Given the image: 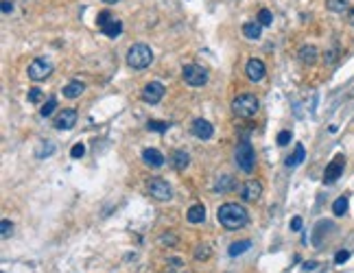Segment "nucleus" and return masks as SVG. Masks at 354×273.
Listing matches in <instances>:
<instances>
[{
	"label": "nucleus",
	"instance_id": "nucleus-1",
	"mask_svg": "<svg viewBox=\"0 0 354 273\" xmlns=\"http://www.w3.org/2000/svg\"><path fill=\"white\" fill-rule=\"evenodd\" d=\"M216 219H219V223L229 232L245 228L247 221H249L247 210L239 203H223L219 208V212H216Z\"/></svg>",
	"mask_w": 354,
	"mask_h": 273
},
{
	"label": "nucleus",
	"instance_id": "nucleus-2",
	"mask_svg": "<svg viewBox=\"0 0 354 273\" xmlns=\"http://www.w3.org/2000/svg\"><path fill=\"white\" fill-rule=\"evenodd\" d=\"M153 62V50L147 44H134L127 50V66L134 70H144Z\"/></svg>",
	"mask_w": 354,
	"mask_h": 273
},
{
	"label": "nucleus",
	"instance_id": "nucleus-3",
	"mask_svg": "<svg viewBox=\"0 0 354 273\" xmlns=\"http://www.w3.org/2000/svg\"><path fill=\"white\" fill-rule=\"evenodd\" d=\"M260 110V103L254 94H239L232 101V112L239 118H252Z\"/></svg>",
	"mask_w": 354,
	"mask_h": 273
},
{
	"label": "nucleus",
	"instance_id": "nucleus-4",
	"mask_svg": "<svg viewBox=\"0 0 354 273\" xmlns=\"http://www.w3.org/2000/svg\"><path fill=\"white\" fill-rule=\"evenodd\" d=\"M236 164L243 173H252L254 171V164H256V153H254V146L249 140H241L239 146H236Z\"/></svg>",
	"mask_w": 354,
	"mask_h": 273
},
{
	"label": "nucleus",
	"instance_id": "nucleus-5",
	"mask_svg": "<svg viewBox=\"0 0 354 273\" xmlns=\"http://www.w3.org/2000/svg\"><path fill=\"white\" fill-rule=\"evenodd\" d=\"M182 77H184V81L188 85H193V88H201V85L208 83V70L199 64H186L182 68Z\"/></svg>",
	"mask_w": 354,
	"mask_h": 273
},
{
	"label": "nucleus",
	"instance_id": "nucleus-6",
	"mask_svg": "<svg viewBox=\"0 0 354 273\" xmlns=\"http://www.w3.org/2000/svg\"><path fill=\"white\" fill-rule=\"evenodd\" d=\"M96 24H98V29L103 31V35H107L111 39L118 37L123 33V22H121V20H116L109 11H101V13H98Z\"/></svg>",
	"mask_w": 354,
	"mask_h": 273
},
{
	"label": "nucleus",
	"instance_id": "nucleus-7",
	"mask_svg": "<svg viewBox=\"0 0 354 273\" xmlns=\"http://www.w3.org/2000/svg\"><path fill=\"white\" fill-rule=\"evenodd\" d=\"M147 190H149L151 197L157 199V201H170V199H173V188H170V184L166 182V179H162V177L149 179Z\"/></svg>",
	"mask_w": 354,
	"mask_h": 273
},
{
	"label": "nucleus",
	"instance_id": "nucleus-8",
	"mask_svg": "<svg viewBox=\"0 0 354 273\" xmlns=\"http://www.w3.org/2000/svg\"><path fill=\"white\" fill-rule=\"evenodd\" d=\"M29 79L31 81H44V79H48L50 77V72H52V64L48 62V59H44V57H37V59H33V62L29 64Z\"/></svg>",
	"mask_w": 354,
	"mask_h": 273
},
{
	"label": "nucleus",
	"instance_id": "nucleus-9",
	"mask_svg": "<svg viewBox=\"0 0 354 273\" xmlns=\"http://www.w3.org/2000/svg\"><path fill=\"white\" fill-rule=\"evenodd\" d=\"M343 169H345V157H343V155H334L332 162L326 166L324 184H334L341 175H343Z\"/></svg>",
	"mask_w": 354,
	"mask_h": 273
},
{
	"label": "nucleus",
	"instance_id": "nucleus-10",
	"mask_svg": "<svg viewBox=\"0 0 354 273\" xmlns=\"http://www.w3.org/2000/svg\"><path fill=\"white\" fill-rule=\"evenodd\" d=\"M262 195V184L256 179H247L245 184H241V199L247 203H256Z\"/></svg>",
	"mask_w": 354,
	"mask_h": 273
},
{
	"label": "nucleus",
	"instance_id": "nucleus-11",
	"mask_svg": "<svg viewBox=\"0 0 354 273\" xmlns=\"http://www.w3.org/2000/svg\"><path fill=\"white\" fill-rule=\"evenodd\" d=\"M164 92H166V90H164V85L160 81H151V83H147L142 88V101L155 105V103H160L164 98Z\"/></svg>",
	"mask_w": 354,
	"mask_h": 273
},
{
	"label": "nucleus",
	"instance_id": "nucleus-12",
	"mask_svg": "<svg viewBox=\"0 0 354 273\" xmlns=\"http://www.w3.org/2000/svg\"><path fill=\"white\" fill-rule=\"evenodd\" d=\"M245 75H247V79L249 81H254V83H258V81H262L265 79V75H267V66L260 62V59H249L247 62V66H245Z\"/></svg>",
	"mask_w": 354,
	"mask_h": 273
},
{
	"label": "nucleus",
	"instance_id": "nucleus-13",
	"mask_svg": "<svg viewBox=\"0 0 354 273\" xmlns=\"http://www.w3.org/2000/svg\"><path fill=\"white\" fill-rule=\"evenodd\" d=\"M75 123H77V112L75 110H64L55 116V129H59V131L72 129Z\"/></svg>",
	"mask_w": 354,
	"mask_h": 273
},
{
	"label": "nucleus",
	"instance_id": "nucleus-14",
	"mask_svg": "<svg viewBox=\"0 0 354 273\" xmlns=\"http://www.w3.org/2000/svg\"><path fill=\"white\" fill-rule=\"evenodd\" d=\"M193 134L199 140H210L214 134V127H212V123L206 121V118H197L193 123Z\"/></svg>",
	"mask_w": 354,
	"mask_h": 273
},
{
	"label": "nucleus",
	"instance_id": "nucleus-15",
	"mask_svg": "<svg viewBox=\"0 0 354 273\" xmlns=\"http://www.w3.org/2000/svg\"><path fill=\"white\" fill-rule=\"evenodd\" d=\"M142 159L144 164L151 166V169H160V166L164 164V155L157 149H144L142 151Z\"/></svg>",
	"mask_w": 354,
	"mask_h": 273
},
{
	"label": "nucleus",
	"instance_id": "nucleus-16",
	"mask_svg": "<svg viewBox=\"0 0 354 273\" xmlns=\"http://www.w3.org/2000/svg\"><path fill=\"white\" fill-rule=\"evenodd\" d=\"M304 157H306V149H304V144H295V151L284 159L286 169H295V166H300L302 162H304Z\"/></svg>",
	"mask_w": 354,
	"mask_h": 273
},
{
	"label": "nucleus",
	"instance_id": "nucleus-17",
	"mask_svg": "<svg viewBox=\"0 0 354 273\" xmlns=\"http://www.w3.org/2000/svg\"><path fill=\"white\" fill-rule=\"evenodd\" d=\"M236 188V179L232 175H219L216 177V182H214V190L216 192H232Z\"/></svg>",
	"mask_w": 354,
	"mask_h": 273
},
{
	"label": "nucleus",
	"instance_id": "nucleus-18",
	"mask_svg": "<svg viewBox=\"0 0 354 273\" xmlns=\"http://www.w3.org/2000/svg\"><path fill=\"white\" fill-rule=\"evenodd\" d=\"M298 57L304 66H313L315 62H317V48H315V46H302Z\"/></svg>",
	"mask_w": 354,
	"mask_h": 273
},
{
	"label": "nucleus",
	"instance_id": "nucleus-19",
	"mask_svg": "<svg viewBox=\"0 0 354 273\" xmlns=\"http://www.w3.org/2000/svg\"><path fill=\"white\" fill-rule=\"evenodd\" d=\"M83 90H85V85L75 79V81H70V83L64 85V96L66 98H79V96L83 94Z\"/></svg>",
	"mask_w": 354,
	"mask_h": 273
},
{
	"label": "nucleus",
	"instance_id": "nucleus-20",
	"mask_svg": "<svg viewBox=\"0 0 354 273\" xmlns=\"http://www.w3.org/2000/svg\"><path fill=\"white\" fill-rule=\"evenodd\" d=\"M243 35H245L247 39H260L262 35V24L256 20V22H247L243 24Z\"/></svg>",
	"mask_w": 354,
	"mask_h": 273
},
{
	"label": "nucleus",
	"instance_id": "nucleus-21",
	"mask_svg": "<svg viewBox=\"0 0 354 273\" xmlns=\"http://www.w3.org/2000/svg\"><path fill=\"white\" fill-rule=\"evenodd\" d=\"M170 164H173L177 171H184V169H186V166L190 164V157H188V153H186V151H182V149L173 151V157H170Z\"/></svg>",
	"mask_w": 354,
	"mask_h": 273
},
{
	"label": "nucleus",
	"instance_id": "nucleus-22",
	"mask_svg": "<svg viewBox=\"0 0 354 273\" xmlns=\"http://www.w3.org/2000/svg\"><path fill=\"white\" fill-rule=\"evenodd\" d=\"M334 228V225L330 223V221H319L317 223V228H315V232H313V243H315V247H319L321 245V234H328Z\"/></svg>",
	"mask_w": 354,
	"mask_h": 273
},
{
	"label": "nucleus",
	"instance_id": "nucleus-23",
	"mask_svg": "<svg viewBox=\"0 0 354 273\" xmlns=\"http://www.w3.org/2000/svg\"><path fill=\"white\" fill-rule=\"evenodd\" d=\"M186 219H188V223H203V221H206V208L199 205V203L193 205V208L188 210Z\"/></svg>",
	"mask_w": 354,
	"mask_h": 273
},
{
	"label": "nucleus",
	"instance_id": "nucleus-24",
	"mask_svg": "<svg viewBox=\"0 0 354 273\" xmlns=\"http://www.w3.org/2000/svg\"><path fill=\"white\" fill-rule=\"evenodd\" d=\"M249 247H252V241H236V243H232V245H229L227 254L232 256V258H236V256L245 254V251H247Z\"/></svg>",
	"mask_w": 354,
	"mask_h": 273
},
{
	"label": "nucleus",
	"instance_id": "nucleus-25",
	"mask_svg": "<svg viewBox=\"0 0 354 273\" xmlns=\"http://www.w3.org/2000/svg\"><path fill=\"white\" fill-rule=\"evenodd\" d=\"M347 205H350L347 197H339L337 201L332 203V212H334V216H343L345 212H347Z\"/></svg>",
	"mask_w": 354,
	"mask_h": 273
},
{
	"label": "nucleus",
	"instance_id": "nucleus-26",
	"mask_svg": "<svg viewBox=\"0 0 354 273\" xmlns=\"http://www.w3.org/2000/svg\"><path fill=\"white\" fill-rule=\"evenodd\" d=\"M326 7L334 13H343V11H347V7H350V0H328Z\"/></svg>",
	"mask_w": 354,
	"mask_h": 273
},
{
	"label": "nucleus",
	"instance_id": "nucleus-27",
	"mask_svg": "<svg viewBox=\"0 0 354 273\" xmlns=\"http://www.w3.org/2000/svg\"><path fill=\"white\" fill-rule=\"evenodd\" d=\"M55 107H57V98H55V96H50L48 101H46V103L42 105V107H39V114H42L44 118H48V116L52 114V112H55Z\"/></svg>",
	"mask_w": 354,
	"mask_h": 273
},
{
	"label": "nucleus",
	"instance_id": "nucleus-28",
	"mask_svg": "<svg viewBox=\"0 0 354 273\" xmlns=\"http://www.w3.org/2000/svg\"><path fill=\"white\" fill-rule=\"evenodd\" d=\"M210 254H212L210 245H206V243L197 245V249H195V258H197V260H206V258H210Z\"/></svg>",
	"mask_w": 354,
	"mask_h": 273
},
{
	"label": "nucleus",
	"instance_id": "nucleus-29",
	"mask_svg": "<svg viewBox=\"0 0 354 273\" xmlns=\"http://www.w3.org/2000/svg\"><path fill=\"white\" fill-rule=\"evenodd\" d=\"M11 234H13V223L9 221V219H3V223H0V236L7 241Z\"/></svg>",
	"mask_w": 354,
	"mask_h": 273
},
{
	"label": "nucleus",
	"instance_id": "nucleus-30",
	"mask_svg": "<svg viewBox=\"0 0 354 273\" xmlns=\"http://www.w3.org/2000/svg\"><path fill=\"white\" fill-rule=\"evenodd\" d=\"M170 127V123H160V121H149L147 129L149 131H157V134H162V131H166Z\"/></svg>",
	"mask_w": 354,
	"mask_h": 273
},
{
	"label": "nucleus",
	"instance_id": "nucleus-31",
	"mask_svg": "<svg viewBox=\"0 0 354 273\" xmlns=\"http://www.w3.org/2000/svg\"><path fill=\"white\" fill-rule=\"evenodd\" d=\"M258 22H260L262 26H269V24H271V22H273L271 11H269V9H260V11H258Z\"/></svg>",
	"mask_w": 354,
	"mask_h": 273
},
{
	"label": "nucleus",
	"instance_id": "nucleus-32",
	"mask_svg": "<svg viewBox=\"0 0 354 273\" xmlns=\"http://www.w3.org/2000/svg\"><path fill=\"white\" fill-rule=\"evenodd\" d=\"M83 155H85V146H83L81 142H77V144L70 149V157H72V159H81Z\"/></svg>",
	"mask_w": 354,
	"mask_h": 273
},
{
	"label": "nucleus",
	"instance_id": "nucleus-33",
	"mask_svg": "<svg viewBox=\"0 0 354 273\" xmlns=\"http://www.w3.org/2000/svg\"><path fill=\"white\" fill-rule=\"evenodd\" d=\"M42 90H39V88H33L31 92H29V103H33V105H37L39 101H42Z\"/></svg>",
	"mask_w": 354,
	"mask_h": 273
},
{
	"label": "nucleus",
	"instance_id": "nucleus-34",
	"mask_svg": "<svg viewBox=\"0 0 354 273\" xmlns=\"http://www.w3.org/2000/svg\"><path fill=\"white\" fill-rule=\"evenodd\" d=\"M288 142H291V131H280V134H278V144L286 146Z\"/></svg>",
	"mask_w": 354,
	"mask_h": 273
},
{
	"label": "nucleus",
	"instance_id": "nucleus-35",
	"mask_svg": "<svg viewBox=\"0 0 354 273\" xmlns=\"http://www.w3.org/2000/svg\"><path fill=\"white\" fill-rule=\"evenodd\" d=\"M347 258H350V251H347V249H341V251H337V256H334V262H337V264H343Z\"/></svg>",
	"mask_w": 354,
	"mask_h": 273
},
{
	"label": "nucleus",
	"instance_id": "nucleus-36",
	"mask_svg": "<svg viewBox=\"0 0 354 273\" xmlns=\"http://www.w3.org/2000/svg\"><path fill=\"white\" fill-rule=\"evenodd\" d=\"M0 9H3L5 16H9V13L13 11V3H11V0H3V5H0Z\"/></svg>",
	"mask_w": 354,
	"mask_h": 273
},
{
	"label": "nucleus",
	"instance_id": "nucleus-37",
	"mask_svg": "<svg viewBox=\"0 0 354 273\" xmlns=\"http://www.w3.org/2000/svg\"><path fill=\"white\" fill-rule=\"evenodd\" d=\"M291 230L293 232H300L302 230V216H293L291 219Z\"/></svg>",
	"mask_w": 354,
	"mask_h": 273
},
{
	"label": "nucleus",
	"instance_id": "nucleus-38",
	"mask_svg": "<svg viewBox=\"0 0 354 273\" xmlns=\"http://www.w3.org/2000/svg\"><path fill=\"white\" fill-rule=\"evenodd\" d=\"M317 267H319L317 262H306L304 264V271H313V269H317Z\"/></svg>",
	"mask_w": 354,
	"mask_h": 273
},
{
	"label": "nucleus",
	"instance_id": "nucleus-39",
	"mask_svg": "<svg viewBox=\"0 0 354 273\" xmlns=\"http://www.w3.org/2000/svg\"><path fill=\"white\" fill-rule=\"evenodd\" d=\"M350 22H352V24H354V9H352V11H350Z\"/></svg>",
	"mask_w": 354,
	"mask_h": 273
},
{
	"label": "nucleus",
	"instance_id": "nucleus-40",
	"mask_svg": "<svg viewBox=\"0 0 354 273\" xmlns=\"http://www.w3.org/2000/svg\"><path fill=\"white\" fill-rule=\"evenodd\" d=\"M105 3H109V5H114V3H118V0H105Z\"/></svg>",
	"mask_w": 354,
	"mask_h": 273
}]
</instances>
